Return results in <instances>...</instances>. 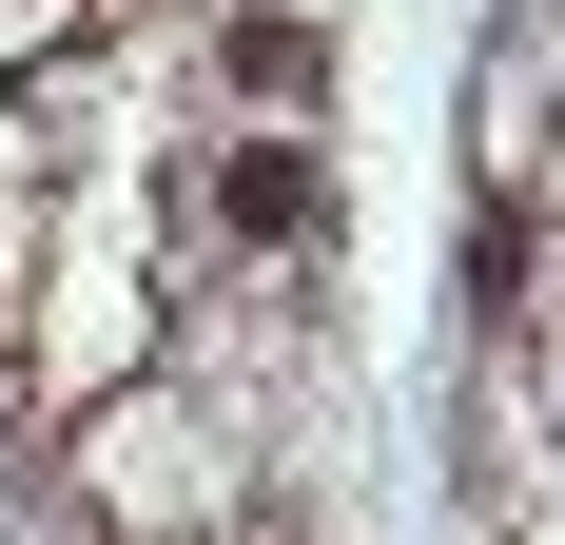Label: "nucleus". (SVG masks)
<instances>
[{
	"label": "nucleus",
	"instance_id": "1",
	"mask_svg": "<svg viewBox=\"0 0 565 545\" xmlns=\"http://www.w3.org/2000/svg\"><path fill=\"white\" fill-rule=\"evenodd\" d=\"M215 234L234 254H312V234H332V157H312V137H234L215 157Z\"/></svg>",
	"mask_w": 565,
	"mask_h": 545
},
{
	"label": "nucleus",
	"instance_id": "2",
	"mask_svg": "<svg viewBox=\"0 0 565 545\" xmlns=\"http://www.w3.org/2000/svg\"><path fill=\"white\" fill-rule=\"evenodd\" d=\"M526 254H546L526 195H488V215H468V312H526Z\"/></svg>",
	"mask_w": 565,
	"mask_h": 545
},
{
	"label": "nucleus",
	"instance_id": "3",
	"mask_svg": "<svg viewBox=\"0 0 565 545\" xmlns=\"http://www.w3.org/2000/svg\"><path fill=\"white\" fill-rule=\"evenodd\" d=\"M234 78H254V98H312L332 40H312V20H234Z\"/></svg>",
	"mask_w": 565,
	"mask_h": 545
}]
</instances>
